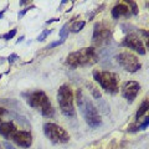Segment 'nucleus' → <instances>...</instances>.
<instances>
[{
    "label": "nucleus",
    "mask_w": 149,
    "mask_h": 149,
    "mask_svg": "<svg viewBox=\"0 0 149 149\" xmlns=\"http://www.w3.org/2000/svg\"><path fill=\"white\" fill-rule=\"evenodd\" d=\"M77 104L80 107L81 113L83 117H85L86 122L90 127L96 128V127H98V125H101L102 120L100 117L98 109L96 108L95 104H93L91 101H88L86 97L83 96L82 91H80V90L77 91Z\"/></svg>",
    "instance_id": "obj_1"
},
{
    "label": "nucleus",
    "mask_w": 149,
    "mask_h": 149,
    "mask_svg": "<svg viewBox=\"0 0 149 149\" xmlns=\"http://www.w3.org/2000/svg\"><path fill=\"white\" fill-rule=\"evenodd\" d=\"M97 62V54L93 47L81 49L78 51L71 52L67 56V63L71 67L90 66Z\"/></svg>",
    "instance_id": "obj_2"
},
{
    "label": "nucleus",
    "mask_w": 149,
    "mask_h": 149,
    "mask_svg": "<svg viewBox=\"0 0 149 149\" xmlns=\"http://www.w3.org/2000/svg\"><path fill=\"white\" fill-rule=\"evenodd\" d=\"M57 102L62 113L66 117L74 116V106H73V93L72 90L67 85H62L57 91Z\"/></svg>",
    "instance_id": "obj_3"
},
{
    "label": "nucleus",
    "mask_w": 149,
    "mask_h": 149,
    "mask_svg": "<svg viewBox=\"0 0 149 149\" xmlns=\"http://www.w3.org/2000/svg\"><path fill=\"white\" fill-rule=\"evenodd\" d=\"M27 103L31 107L39 108L45 117H50L54 114V109L51 106V102L46 93L42 91H35L27 97Z\"/></svg>",
    "instance_id": "obj_4"
},
{
    "label": "nucleus",
    "mask_w": 149,
    "mask_h": 149,
    "mask_svg": "<svg viewBox=\"0 0 149 149\" xmlns=\"http://www.w3.org/2000/svg\"><path fill=\"white\" fill-rule=\"evenodd\" d=\"M93 77L101 85L106 92L108 93H116L118 90V76L113 72H100L95 71L93 72Z\"/></svg>",
    "instance_id": "obj_5"
},
{
    "label": "nucleus",
    "mask_w": 149,
    "mask_h": 149,
    "mask_svg": "<svg viewBox=\"0 0 149 149\" xmlns=\"http://www.w3.org/2000/svg\"><path fill=\"white\" fill-rule=\"evenodd\" d=\"M44 133L52 143H67L70 141V134L55 123H45Z\"/></svg>",
    "instance_id": "obj_6"
},
{
    "label": "nucleus",
    "mask_w": 149,
    "mask_h": 149,
    "mask_svg": "<svg viewBox=\"0 0 149 149\" xmlns=\"http://www.w3.org/2000/svg\"><path fill=\"white\" fill-rule=\"evenodd\" d=\"M116 61L118 62V65L120 67H123L125 71L128 72H137L138 70H141L142 65L139 62V60L136 55H133L132 52H128V51H123V52L118 54L116 56Z\"/></svg>",
    "instance_id": "obj_7"
},
{
    "label": "nucleus",
    "mask_w": 149,
    "mask_h": 149,
    "mask_svg": "<svg viewBox=\"0 0 149 149\" xmlns=\"http://www.w3.org/2000/svg\"><path fill=\"white\" fill-rule=\"evenodd\" d=\"M122 46L128 47L130 50H134L139 55L146 54V49H144V46H143L141 37H138L136 34H129L128 36H125V39L123 40V42H122Z\"/></svg>",
    "instance_id": "obj_8"
},
{
    "label": "nucleus",
    "mask_w": 149,
    "mask_h": 149,
    "mask_svg": "<svg viewBox=\"0 0 149 149\" xmlns=\"http://www.w3.org/2000/svg\"><path fill=\"white\" fill-rule=\"evenodd\" d=\"M139 90H141V86H139L138 82L128 81V82H125L122 87V96L124 98H127L129 102H133L134 98L137 97Z\"/></svg>",
    "instance_id": "obj_9"
},
{
    "label": "nucleus",
    "mask_w": 149,
    "mask_h": 149,
    "mask_svg": "<svg viewBox=\"0 0 149 149\" xmlns=\"http://www.w3.org/2000/svg\"><path fill=\"white\" fill-rule=\"evenodd\" d=\"M10 139H13L17 146H20L22 148H29L32 144L31 134H30V132H26V130H16L11 136Z\"/></svg>",
    "instance_id": "obj_10"
},
{
    "label": "nucleus",
    "mask_w": 149,
    "mask_h": 149,
    "mask_svg": "<svg viewBox=\"0 0 149 149\" xmlns=\"http://www.w3.org/2000/svg\"><path fill=\"white\" fill-rule=\"evenodd\" d=\"M109 34H111V30L108 27H106L101 22H97L95 25V31H93V41L95 42H102V41L108 39Z\"/></svg>",
    "instance_id": "obj_11"
},
{
    "label": "nucleus",
    "mask_w": 149,
    "mask_h": 149,
    "mask_svg": "<svg viewBox=\"0 0 149 149\" xmlns=\"http://www.w3.org/2000/svg\"><path fill=\"white\" fill-rule=\"evenodd\" d=\"M16 130L17 129L13 122H4V120L0 119V134H1V136L10 139L11 136L16 132Z\"/></svg>",
    "instance_id": "obj_12"
},
{
    "label": "nucleus",
    "mask_w": 149,
    "mask_h": 149,
    "mask_svg": "<svg viewBox=\"0 0 149 149\" xmlns=\"http://www.w3.org/2000/svg\"><path fill=\"white\" fill-rule=\"evenodd\" d=\"M129 9L125 4H117L113 9H112V16L114 19H119L120 16H128Z\"/></svg>",
    "instance_id": "obj_13"
},
{
    "label": "nucleus",
    "mask_w": 149,
    "mask_h": 149,
    "mask_svg": "<svg viewBox=\"0 0 149 149\" xmlns=\"http://www.w3.org/2000/svg\"><path fill=\"white\" fill-rule=\"evenodd\" d=\"M149 109V102H148V100H144L143 102H142V104H141V107H139V109L137 111V114H136V119H139L142 117V116L146 113V112Z\"/></svg>",
    "instance_id": "obj_14"
},
{
    "label": "nucleus",
    "mask_w": 149,
    "mask_h": 149,
    "mask_svg": "<svg viewBox=\"0 0 149 149\" xmlns=\"http://www.w3.org/2000/svg\"><path fill=\"white\" fill-rule=\"evenodd\" d=\"M68 24H65L62 26V29L60 30V37H61V41H65L67 39V36H68Z\"/></svg>",
    "instance_id": "obj_15"
},
{
    "label": "nucleus",
    "mask_w": 149,
    "mask_h": 149,
    "mask_svg": "<svg viewBox=\"0 0 149 149\" xmlns=\"http://www.w3.org/2000/svg\"><path fill=\"white\" fill-rule=\"evenodd\" d=\"M83 26H85V21H76L71 26V31L72 32H78V31H81L83 29Z\"/></svg>",
    "instance_id": "obj_16"
},
{
    "label": "nucleus",
    "mask_w": 149,
    "mask_h": 149,
    "mask_svg": "<svg viewBox=\"0 0 149 149\" xmlns=\"http://www.w3.org/2000/svg\"><path fill=\"white\" fill-rule=\"evenodd\" d=\"M16 35V29H14V30H11V31H9L8 34H5V35H3L1 37L4 40H10V39H13L14 36Z\"/></svg>",
    "instance_id": "obj_17"
},
{
    "label": "nucleus",
    "mask_w": 149,
    "mask_h": 149,
    "mask_svg": "<svg viewBox=\"0 0 149 149\" xmlns=\"http://www.w3.org/2000/svg\"><path fill=\"white\" fill-rule=\"evenodd\" d=\"M51 34V30H44L42 32H41V35L37 37V41H42V40H45L46 37H47V35H50Z\"/></svg>",
    "instance_id": "obj_18"
},
{
    "label": "nucleus",
    "mask_w": 149,
    "mask_h": 149,
    "mask_svg": "<svg viewBox=\"0 0 149 149\" xmlns=\"http://www.w3.org/2000/svg\"><path fill=\"white\" fill-rule=\"evenodd\" d=\"M128 4H129V5L130 6H132V13L134 14V15H137V14H138V9H137V4L136 3H134V1H127Z\"/></svg>",
    "instance_id": "obj_19"
},
{
    "label": "nucleus",
    "mask_w": 149,
    "mask_h": 149,
    "mask_svg": "<svg viewBox=\"0 0 149 149\" xmlns=\"http://www.w3.org/2000/svg\"><path fill=\"white\" fill-rule=\"evenodd\" d=\"M148 124H149V118L147 117V118H146V120H144V122H143V123H142V124H141V125H139V127H138V129H139V130H143V129H146V128L148 127Z\"/></svg>",
    "instance_id": "obj_20"
},
{
    "label": "nucleus",
    "mask_w": 149,
    "mask_h": 149,
    "mask_svg": "<svg viewBox=\"0 0 149 149\" xmlns=\"http://www.w3.org/2000/svg\"><path fill=\"white\" fill-rule=\"evenodd\" d=\"M9 62H10V63H13L14 61H15V60H17V55L16 54H13V55H10V56H9Z\"/></svg>",
    "instance_id": "obj_21"
},
{
    "label": "nucleus",
    "mask_w": 149,
    "mask_h": 149,
    "mask_svg": "<svg viewBox=\"0 0 149 149\" xmlns=\"http://www.w3.org/2000/svg\"><path fill=\"white\" fill-rule=\"evenodd\" d=\"M62 42H63V41H61V40H60V41H56V42H52V44H50V46H49V47H56V46L61 45Z\"/></svg>",
    "instance_id": "obj_22"
},
{
    "label": "nucleus",
    "mask_w": 149,
    "mask_h": 149,
    "mask_svg": "<svg viewBox=\"0 0 149 149\" xmlns=\"http://www.w3.org/2000/svg\"><path fill=\"white\" fill-rule=\"evenodd\" d=\"M8 113V111L5 108H3V107H0V118L3 117V116H5Z\"/></svg>",
    "instance_id": "obj_23"
},
{
    "label": "nucleus",
    "mask_w": 149,
    "mask_h": 149,
    "mask_svg": "<svg viewBox=\"0 0 149 149\" xmlns=\"http://www.w3.org/2000/svg\"><path fill=\"white\" fill-rule=\"evenodd\" d=\"M4 147H5L6 149H16L15 147H14V146H11V144H10V143H8V142H5V143H4Z\"/></svg>",
    "instance_id": "obj_24"
},
{
    "label": "nucleus",
    "mask_w": 149,
    "mask_h": 149,
    "mask_svg": "<svg viewBox=\"0 0 149 149\" xmlns=\"http://www.w3.org/2000/svg\"><path fill=\"white\" fill-rule=\"evenodd\" d=\"M27 10H29V9H24V10H22L21 13H19V14H17V17H19V19H21V17L26 14V11H27Z\"/></svg>",
    "instance_id": "obj_25"
},
{
    "label": "nucleus",
    "mask_w": 149,
    "mask_h": 149,
    "mask_svg": "<svg viewBox=\"0 0 149 149\" xmlns=\"http://www.w3.org/2000/svg\"><path fill=\"white\" fill-rule=\"evenodd\" d=\"M22 40H24V36H21V37H20V39H19V41H17V44H19V42H21V41H22Z\"/></svg>",
    "instance_id": "obj_26"
},
{
    "label": "nucleus",
    "mask_w": 149,
    "mask_h": 149,
    "mask_svg": "<svg viewBox=\"0 0 149 149\" xmlns=\"http://www.w3.org/2000/svg\"><path fill=\"white\" fill-rule=\"evenodd\" d=\"M3 16H4V11L0 13V19H3Z\"/></svg>",
    "instance_id": "obj_27"
},
{
    "label": "nucleus",
    "mask_w": 149,
    "mask_h": 149,
    "mask_svg": "<svg viewBox=\"0 0 149 149\" xmlns=\"http://www.w3.org/2000/svg\"><path fill=\"white\" fill-rule=\"evenodd\" d=\"M0 149H3V148H1V144H0Z\"/></svg>",
    "instance_id": "obj_28"
}]
</instances>
